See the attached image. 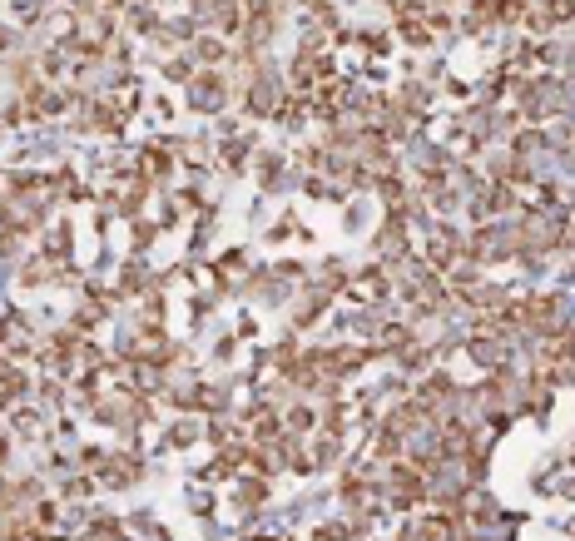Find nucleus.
<instances>
[{
    "label": "nucleus",
    "mask_w": 575,
    "mask_h": 541,
    "mask_svg": "<svg viewBox=\"0 0 575 541\" xmlns=\"http://www.w3.org/2000/svg\"><path fill=\"white\" fill-rule=\"evenodd\" d=\"M194 95H198V105H218V95H223V80H218V75H203V80L194 85Z\"/></svg>",
    "instance_id": "f257e3e1"
},
{
    "label": "nucleus",
    "mask_w": 575,
    "mask_h": 541,
    "mask_svg": "<svg viewBox=\"0 0 575 541\" xmlns=\"http://www.w3.org/2000/svg\"><path fill=\"white\" fill-rule=\"evenodd\" d=\"M402 541H417V536H402Z\"/></svg>",
    "instance_id": "f03ea898"
}]
</instances>
